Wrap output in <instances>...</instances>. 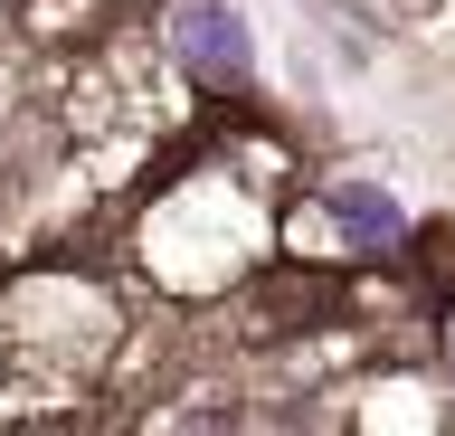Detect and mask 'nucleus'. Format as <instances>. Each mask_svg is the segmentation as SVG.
Listing matches in <instances>:
<instances>
[{"instance_id":"nucleus-1","label":"nucleus","mask_w":455,"mask_h":436,"mask_svg":"<svg viewBox=\"0 0 455 436\" xmlns=\"http://www.w3.org/2000/svg\"><path fill=\"white\" fill-rule=\"evenodd\" d=\"M171 48H180V67L199 86H247V67H256V38H247V20L228 0H190L171 20Z\"/></svg>"},{"instance_id":"nucleus-2","label":"nucleus","mask_w":455,"mask_h":436,"mask_svg":"<svg viewBox=\"0 0 455 436\" xmlns=\"http://www.w3.org/2000/svg\"><path fill=\"white\" fill-rule=\"evenodd\" d=\"M323 209H332V228L351 237L361 257H389L398 237H408V209H398L379 180H332V190H323Z\"/></svg>"}]
</instances>
